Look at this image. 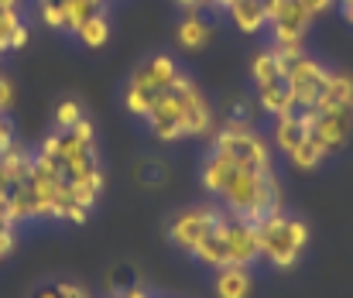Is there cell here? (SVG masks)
<instances>
[{
    "label": "cell",
    "mask_w": 353,
    "mask_h": 298,
    "mask_svg": "<svg viewBox=\"0 0 353 298\" xmlns=\"http://www.w3.org/2000/svg\"><path fill=\"white\" fill-rule=\"evenodd\" d=\"M199 182L227 212H234L247 223H261L264 216L281 209V189L274 168H257L250 161H240L234 155L213 151L203 158Z\"/></svg>",
    "instance_id": "1"
},
{
    "label": "cell",
    "mask_w": 353,
    "mask_h": 298,
    "mask_svg": "<svg viewBox=\"0 0 353 298\" xmlns=\"http://www.w3.org/2000/svg\"><path fill=\"white\" fill-rule=\"evenodd\" d=\"M144 123L158 141L175 144L185 137H210L216 130V110L206 99V93L192 83V76L179 72V79L168 90H161L151 99Z\"/></svg>",
    "instance_id": "2"
},
{
    "label": "cell",
    "mask_w": 353,
    "mask_h": 298,
    "mask_svg": "<svg viewBox=\"0 0 353 298\" xmlns=\"http://www.w3.org/2000/svg\"><path fill=\"white\" fill-rule=\"evenodd\" d=\"M196 264L216 271V268H227V264H240V268H250L261 261V247H257V223H247L234 212H223L220 223L206 233V240L189 254Z\"/></svg>",
    "instance_id": "3"
},
{
    "label": "cell",
    "mask_w": 353,
    "mask_h": 298,
    "mask_svg": "<svg viewBox=\"0 0 353 298\" xmlns=\"http://www.w3.org/2000/svg\"><path fill=\"white\" fill-rule=\"evenodd\" d=\"M257 247L264 264H271L274 271H292L309 247V226L305 219L285 216L278 209L257 223Z\"/></svg>",
    "instance_id": "4"
},
{
    "label": "cell",
    "mask_w": 353,
    "mask_h": 298,
    "mask_svg": "<svg viewBox=\"0 0 353 298\" xmlns=\"http://www.w3.org/2000/svg\"><path fill=\"white\" fill-rule=\"evenodd\" d=\"M179 62L172 59V55H151V59H144L134 72H130V79H127V90H123V106H127V113H134V117H148V110H151V99L158 97L161 90H168L175 79H179Z\"/></svg>",
    "instance_id": "5"
},
{
    "label": "cell",
    "mask_w": 353,
    "mask_h": 298,
    "mask_svg": "<svg viewBox=\"0 0 353 298\" xmlns=\"http://www.w3.org/2000/svg\"><path fill=\"white\" fill-rule=\"evenodd\" d=\"M326 79H330V66L319 62L316 55H305L302 48L299 52H288V66H285V86H288V97H292V113H305L312 110L323 90H326Z\"/></svg>",
    "instance_id": "6"
},
{
    "label": "cell",
    "mask_w": 353,
    "mask_h": 298,
    "mask_svg": "<svg viewBox=\"0 0 353 298\" xmlns=\"http://www.w3.org/2000/svg\"><path fill=\"white\" fill-rule=\"evenodd\" d=\"M223 212H227V209H223L220 202H196V206L179 209V212L172 216V223H168V244H172L175 250H182V254H192V250L206 240V233L220 223Z\"/></svg>",
    "instance_id": "7"
},
{
    "label": "cell",
    "mask_w": 353,
    "mask_h": 298,
    "mask_svg": "<svg viewBox=\"0 0 353 298\" xmlns=\"http://www.w3.org/2000/svg\"><path fill=\"white\" fill-rule=\"evenodd\" d=\"M271 141L274 148L288 158L302 141H309V117L305 113H281V117H271Z\"/></svg>",
    "instance_id": "8"
},
{
    "label": "cell",
    "mask_w": 353,
    "mask_h": 298,
    "mask_svg": "<svg viewBox=\"0 0 353 298\" xmlns=\"http://www.w3.org/2000/svg\"><path fill=\"white\" fill-rule=\"evenodd\" d=\"M28 45V24L21 17V0H0V48L21 52Z\"/></svg>",
    "instance_id": "9"
},
{
    "label": "cell",
    "mask_w": 353,
    "mask_h": 298,
    "mask_svg": "<svg viewBox=\"0 0 353 298\" xmlns=\"http://www.w3.org/2000/svg\"><path fill=\"white\" fill-rule=\"evenodd\" d=\"M250 292H254L250 268L227 264V268H216L213 271V295L216 298H247Z\"/></svg>",
    "instance_id": "10"
},
{
    "label": "cell",
    "mask_w": 353,
    "mask_h": 298,
    "mask_svg": "<svg viewBox=\"0 0 353 298\" xmlns=\"http://www.w3.org/2000/svg\"><path fill=\"white\" fill-rule=\"evenodd\" d=\"M227 17L243 34H261L268 28V3L264 0H230Z\"/></svg>",
    "instance_id": "11"
},
{
    "label": "cell",
    "mask_w": 353,
    "mask_h": 298,
    "mask_svg": "<svg viewBox=\"0 0 353 298\" xmlns=\"http://www.w3.org/2000/svg\"><path fill=\"white\" fill-rule=\"evenodd\" d=\"M210 38H213L210 21H206L199 10H185V17H182V24H179V45H182L185 52H203V48L210 45Z\"/></svg>",
    "instance_id": "12"
},
{
    "label": "cell",
    "mask_w": 353,
    "mask_h": 298,
    "mask_svg": "<svg viewBox=\"0 0 353 298\" xmlns=\"http://www.w3.org/2000/svg\"><path fill=\"white\" fill-rule=\"evenodd\" d=\"M76 38H79L86 48H103V45L110 41V17L103 14V7L93 10V14L76 28Z\"/></svg>",
    "instance_id": "13"
},
{
    "label": "cell",
    "mask_w": 353,
    "mask_h": 298,
    "mask_svg": "<svg viewBox=\"0 0 353 298\" xmlns=\"http://www.w3.org/2000/svg\"><path fill=\"white\" fill-rule=\"evenodd\" d=\"M86 117V110H83V103L76 97H65L55 103V113H52V120H55V130H72L79 120Z\"/></svg>",
    "instance_id": "14"
},
{
    "label": "cell",
    "mask_w": 353,
    "mask_h": 298,
    "mask_svg": "<svg viewBox=\"0 0 353 298\" xmlns=\"http://www.w3.org/2000/svg\"><path fill=\"white\" fill-rule=\"evenodd\" d=\"M31 298H93L86 288H79V285H69V281H62V285H45V288H38Z\"/></svg>",
    "instance_id": "15"
},
{
    "label": "cell",
    "mask_w": 353,
    "mask_h": 298,
    "mask_svg": "<svg viewBox=\"0 0 353 298\" xmlns=\"http://www.w3.org/2000/svg\"><path fill=\"white\" fill-rule=\"evenodd\" d=\"M14 103H17V90H14V83H10L7 76H0V113H10V110H14Z\"/></svg>",
    "instance_id": "16"
},
{
    "label": "cell",
    "mask_w": 353,
    "mask_h": 298,
    "mask_svg": "<svg viewBox=\"0 0 353 298\" xmlns=\"http://www.w3.org/2000/svg\"><path fill=\"white\" fill-rule=\"evenodd\" d=\"M17 247V226H3L0 230V261H7Z\"/></svg>",
    "instance_id": "17"
},
{
    "label": "cell",
    "mask_w": 353,
    "mask_h": 298,
    "mask_svg": "<svg viewBox=\"0 0 353 298\" xmlns=\"http://www.w3.org/2000/svg\"><path fill=\"white\" fill-rule=\"evenodd\" d=\"M114 298H154V295H151L144 285H137V281H127V285H123V288H120Z\"/></svg>",
    "instance_id": "18"
},
{
    "label": "cell",
    "mask_w": 353,
    "mask_h": 298,
    "mask_svg": "<svg viewBox=\"0 0 353 298\" xmlns=\"http://www.w3.org/2000/svg\"><path fill=\"white\" fill-rule=\"evenodd\" d=\"M10 144H14V123H10L7 113H0V151L10 148Z\"/></svg>",
    "instance_id": "19"
},
{
    "label": "cell",
    "mask_w": 353,
    "mask_h": 298,
    "mask_svg": "<svg viewBox=\"0 0 353 298\" xmlns=\"http://www.w3.org/2000/svg\"><path fill=\"white\" fill-rule=\"evenodd\" d=\"M340 3V14L347 17V24H353V0H336Z\"/></svg>",
    "instance_id": "20"
},
{
    "label": "cell",
    "mask_w": 353,
    "mask_h": 298,
    "mask_svg": "<svg viewBox=\"0 0 353 298\" xmlns=\"http://www.w3.org/2000/svg\"><path fill=\"white\" fill-rule=\"evenodd\" d=\"M3 226H14V223H10V216H7V202L0 199V230H3Z\"/></svg>",
    "instance_id": "21"
}]
</instances>
